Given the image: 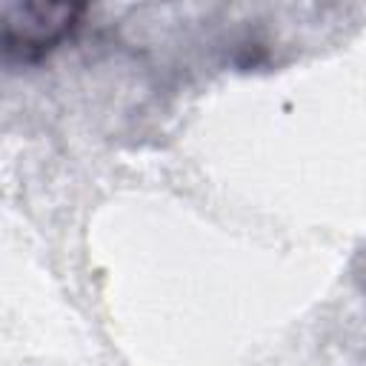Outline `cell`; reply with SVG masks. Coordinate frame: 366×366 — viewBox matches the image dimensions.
Here are the masks:
<instances>
[{"mask_svg":"<svg viewBox=\"0 0 366 366\" xmlns=\"http://www.w3.org/2000/svg\"><path fill=\"white\" fill-rule=\"evenodd\" d=\"M80 3H9L3 6L0 46L6 63H34L57 49L77 26Z\"/></svg>","mask_w":366,"mask_h":366,"instance_id":"1","label":"cell"}]
</instances>
